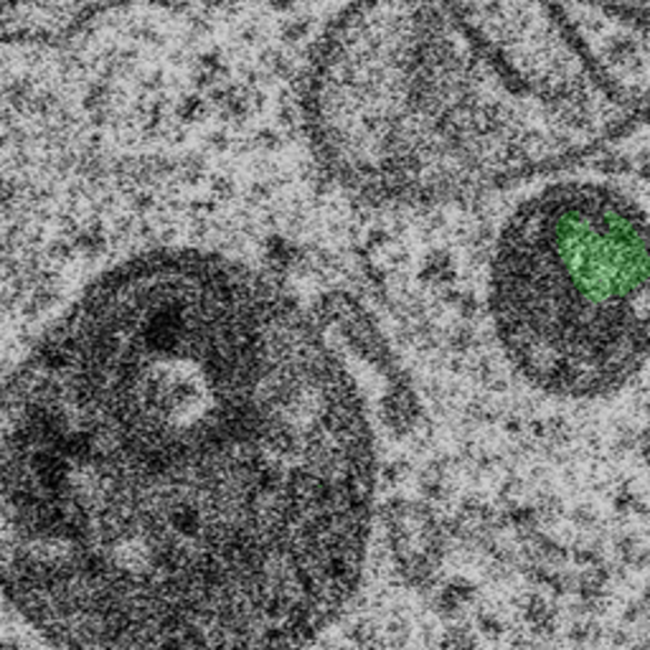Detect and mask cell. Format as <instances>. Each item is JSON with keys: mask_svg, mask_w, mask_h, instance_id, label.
Masks as SVG:
<instances>
[{"mask_svg": "<svg viewBox=\"0 0 650 650\" xmlns=\"http://www.w3.org/2000/svg\"><path fill=\"white\" fill-rule=\"evenodd\" d=\"M0 468L6 594L61 650H306L361 584L359 389L224 257L97 280L8 379Z\"/></svg>", "mask_w": 650, "mask_h": 650, "instance_id": "1", "label": "cell"}, {"mask_svg": "<svg viewBox=\"0 0 650 650\" xmlns=\"http://www.w3.org/2000/svg\"><path fill=\"white\" fill-rule=\"evenodd\" d=\"M648 118L650 6H353L306 87L318 158L387 201L496 189Z\"/></svg>", "mask_w": 650, "mask_h": 650, "instance_id": "2", "label": "cell"}, {"mask_svg": "<svg viewBox=\"0 0 650 650\" xmlns=\"http://www.w3.org/2000/svg\"><path fill=\"white\" fill-rule=\"evenodd\" d=\"M491 318L511 367L547 394L600 399L650 359V219L616 186L557 183L498 237Z\"/></svg>", "mask_w": 650, "mask_h": 650, "instance_id": "3", "label": "cell"}, {"mask_svg": "<svg viewBox=\"0 0 650 650\" xmlns=\"http://www.w3.org/2000/svg\"><path fill=\"white\" fill-rule=\"evenodd\" d=\"M523 622H527V633L537 640H549L557 633V616L549 608V602L541 598H533L523 608Z\"/></svg>", "mask_w": 650, "mask_h": 650, "instance_id": "4", "label": "cell"}, {"mask_svg": "<svg viewBox=\"0 0 650 650\" xmlns=\"http://www.w3.org/2000/svg\"><path fill=\"white\" fill-rule=\"evenodd\" d=\"M470 602H473V587L450 584V587H444V590L440 592V598L434 600V608H438L442 618L456 620L470 608Z\"/></svg>", "mask_w": 650, "mask_h": 650, "instance_id": "5", "label": "cell"}, {"mask_svg": "<svg viewBox=\"0 0 650 650\" xmlns=\"http://www.w3.org/2000/svg\"><path fill=\"white\" fill-rule=\"evenodd\" d=\"M567 640H569V646L580 648V650L598 648L604 640V630L600 628L598 620L582 618V620H577L574 626L567 630Z\"/></svg>", "mask_w": 650, "mask_h": 650, "instance_id": "6", "label": "cell"}, {"mask_svg": "<svg viewBox=\"0 0 650 650\" xmlns=\"http://www.w3.org/2000/svg\"><path fill=\"white\" fill-rule=\"evenodd\" d=\"M434 650H480L478 633L468 626H452L440 636Z\"/></svg>", "mask_w": 650, "mask_h": 650, "instance_id": "7", "label": "cell"}, {"mask_svg": "<svg viewBox=\"0 0 650 650\" xmlns=\"http://www.w3.org/2000/svg\"><path fill=\"white\" fill-rule=\"evenodd\" d=\"M478 633L488 640H501L509 630H506V622L493 616V612H483V616L478 618Z\"/></svg>", "mask_w": 650, "mask_h": 650, "instance_id": "8", "label": "cell"}, {"mask_svg": "<svg viewBox=\"0 0 650 650\" xmlns=\"http://www.w3.org/2000/svg\"><path fill=\"white\" fill-rule=\"evenodd\" d=\"M326 650H346V648H326Z\"/></svg>", "mask_w": 650, "mask_h": 650, "instance_id": "9", "label": "cell"}]
</instances>
